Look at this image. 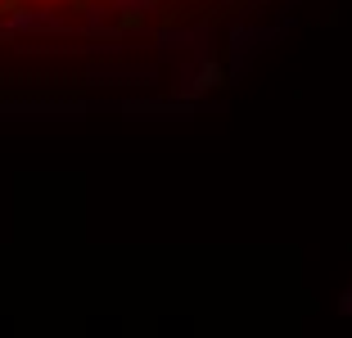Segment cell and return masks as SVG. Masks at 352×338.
Returning <instances> with one entry per match:
<instances>
[{
    "mask_svg": "<svg viewBox=\"0 0 352 338\" xmlns=\"http://www.w3.org/2000/svg\"><path fill=\"white\" fill-rule=\"evenodd\" d=\"M343 311H352V289H348V297H343Z\"/></svg>",
    "mask_w": 352,
    "mask_h": 338,
    "instance_id": "cell-3",
    "label": "cell"
},
{
    "mask_svg": "<svg viewBox=\"0 0 352 338\" xmlns=\"http://www.w3.org/2000/svg\"><path fill=\"white\" fill-rule=\"evenodd\" d=\"M19 5H23V0H0V14H14Z\"/></svg>",
    "mask_w": 352,
    "mask_h": 338,
    "instance_id": "cell-2",
    "label": "cell"
},
{
    "mask_svg": "<svg viewBox=\"0 0 352 338\" xmlns=\"http://www.w3.org/2000/svg\"><path fill=\"white\" fill-rule=\"evenodd\" d=\"M199 91H217V86H226V72L217 68V63H204V72H199Z\"/></svg>",
    "mask_w": 352,
    "mask_h": 338,
    "instance_id": "cell-1",
    "label": "cell"
}]
</instances>
